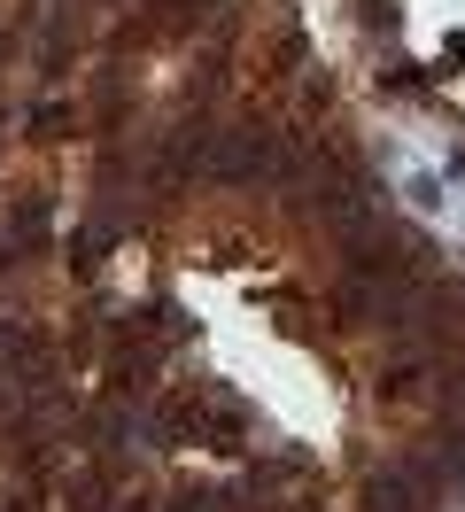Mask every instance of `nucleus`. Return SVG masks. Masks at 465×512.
Returning <instances> with one entry per match:
<instances>
[{
  "instance_id": "f257e3e1",
  "label": "nucleus",
  "mask_w": 465,
  "mask_h": 512,
  "mask_svg": "<svg viewBox=\"0 0 465 512\" xmlns=\"http://www.w3.org/2000/svg\"><path fill=\"white\" fill-rule=\"evenodd\" d=\"M279 140L272 132H256V125H241V132H217L210 148H202V171L210 179H225V187H248V179H272L279 171Z\"/></svg>"
},
{
  "instance_id": "7ed1b4c3",
  "label": "nucleus",
  "mask_w": 465,
  "mask_h": 512,
  "mask_svg": "<svg viewBox=\"0 0 465 512\" xmlns=\"http://www.w3.org/2000/svg\"><path fill=\"white\" fill-rule=\"evenodd\" d=\"M225 0H171V24H202V16H217Z\"/></svg>"
},
{
  "instance_id": "f03ea898",
  "label": "nucleus",
  "mask_w": 465,
  "mask_h": 512,
  "mask_svg": "<svg viewBox=\"0 0 465 512\" xmlns=\"http://www.w3.org/2000/svg\"><path fill=\"white\" fill-rule=\"evenodd\" d=\"M365 512H419V481L403 474V466L396 474H372L365 481Z\"/></svg>"
},
{
  "instance_id": "20e7f679",
  "label": "nucleus",
  "mask_w": 465,
  "mask_h": 512,
  "mask_svg": "<svg viewBox=\"0 0 465 512\" xmlns=\"http://www.w3.org/2000/svg\"><path fill=\"white\" fill-rule=\"evenodd\" d=\"M171 512H217V497H210V489H179V497H171Z\"/></svg>"
}]
</instances>
